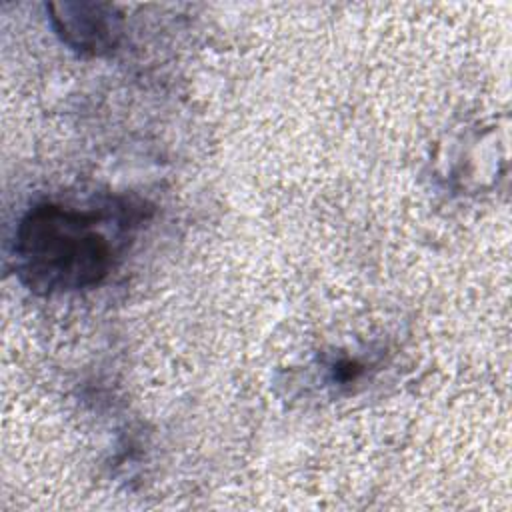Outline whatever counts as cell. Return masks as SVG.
Returning <instances> with one entry per match:
<instances>
[{
    "mask_svg": "<svg viewBox=\"0 0 512 512\" xmlns=\"http://www.w3.org/2000/svg\"><path fill=\"white\" fill-rule=\"evenodd\" d=\"M146 218L148 208L128 198H110L90 208L38 204L16 228V274L42 296L94 288L120 262Z\"/></svg>",
    "mask_w": 512,
    "mask_h": 512,
    "instance_id": "cell-1",
    "label": "cell"
},
{
    "mask_svg": "<svg viewBox=\"0 0 512 512\" xmlns=\"http://www.w3.org/2000/svg\"><path fill=\"white\" fill-rule=\"evenodd\" d=\"M46 10L60 40L82 56H104L120 42L122 16L112 4L66 0L50 2Z\"/></svg>",
    "mask_w": 512,
    "mask_h": 512,
    "instance_id": "cell-2",
    "label": "cell"
}]
</instances>
